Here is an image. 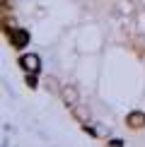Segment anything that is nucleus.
Wrapping results in <instances>:
<instances>
[{
    "label": "nucleus",
    "mask_w": 145,
    "mask_h": 147,
    "mask_svg": "<svg viewBox=\"0 0 145 147\" xmlns=\"http://www.w3.org/2000/svg\"><path fill=\"white\" fill-rule=\"evenodd\" d=\"M22 68L27 70V72H39V65H41V60L39 56H34V53H27V56H22Z\"/></svg>",
    "instance_id": "f257e3e1"
},
{
    "label": "nucleus",
    "mask_w": 145,
    "mask_h": 147,
    "mask_svg": "<svg viewBox=\"0 0 145 147\" xmlns=\"http://www.w3.org/2000/svg\"><path fill=\"white\" fill-rule=\"evenodd\" d=\"M10 41H12V46H15V48L27 46L29 44V32H24V29H15V32L10 34Z\"/></svg>",
    "instance_id": "f03ea898"
},
{
    "label": "nucleus",
    "mask_w": 145,
    "mask_h": 147,
    "mask_svg": "<svg viewBox=\"0 0 145 147\" xmlns=\"http://www.w3.org/2000/svg\"><path fill=\"white\" fill-rule=\"evenodd\" d=\"M128 125H131V128H143V125H145V113H140V111L131 113V116H128Z\"/></svg>",
    "instance_id": "20e7f679"
},
{
    "label": "nucleus",
    "mask_w": 145,
    "mask_h": 147,
    "mask_svg": "<svg viewBox=\"0 0 145 147\" xmlns=\"http://www.w3.org/2000/svg\"><path fill=\"white\" fill-rule=\"evenodd\" d=\"M77 99H80V94H77L75 87H70V84H68V87H63V101L68 104V106H75Z\"/></svg>",
    "instance_id": "7ed1b4c3"
}]
</instances>
